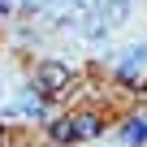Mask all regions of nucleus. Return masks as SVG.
<instances>
[{
	"label": "nucleus",
	"mask_w": 147,
	"mask_h": 147,
	"mask_svg": "<svg viewBox=\"0 0 147 147\" xmlns=\"http://www.w3.org/2000/svg\"><path fill=\"white\" fill-rule=\"evenodd\" d=\"M100 13H108V26H121V22L130 18V0H104Z\"/></svg>",
	"instance_id": "7ed1b4c3"
},
{
	"label": "nucleus",
	"mask_w": 147,
	"mask_h": 147,
	"mask_svg": "<svg viewBox=\"0 0 147 147\" xmlns=\"http://www.w3.org/2000/svg\"><path fill=\"white\" fill-rule=\"evenodd\" d=\"M138 65H147V48H143V43H134V48H130V56L121 61V78H125V82L134 78V69H138Z\"/></svg>",
	"instance_id": "20e7f679"
},
{
	"label": "nucleus",
	"mask_w": 147,
	"mask_h": 147,
	"mask_svg": "<svg viewBox=\"0 0 147 147\" xmlns=\"http://www.w3.org/2000/svg\"><path fill=\"white\" fill-rule=\"evenodd\" d=\"M121 134H125V143H138V147H143V143H147V121H143V117H138V121H125Z\"/></svg>",
	"instance_id": "39448f33"
},
{
	"label": "nucleus",
	"mask_w": 147,
	"mask_h": 147,
	"mask_svg": "<svg viewBox=\"0 0 147 147\" xmlns=\"http://www.w3.org/2000/svg\"><path fill=\"white\" fill-rule=\"evenodd\" d=\"M95 130H100V121H95V117H78V121H56V125H52V134H56L61 143H74V138H91Z\"/></svg>",
	"instance_id": "f257e3e1"
},
{
	"label": "nucleus",
	"mask_w": 147,
	"mask_h": 147,
	"mask_svg": "<svg viewBox=\"0 0 147 147\" xmlns=\"http://www.w3.org/2000/svg\"><path fill=\"white\" fill-rule=\"evenodd\" d=\"M87 39L91 43H108V22H91L87 26Z\"/></svg>",
	"instance_id": "423d86ee"
},
{
	"label": "nucleus",
	"mask_w": 147,
	"mask_h": 147,
	"mask_svg": "<svg viewBox=\"0 0 147 147\" xmlns=\"http://www.w3.org/2000/svg\"><path fill=\"white\" fill-rule=\"evenodd\" d=\"M69 5H74V9H87V13H95V9H100V0H69Z\"/></svg>",
	"instance_id": "6e6552de"
},
{
	"label": "nucleus",
	"mask_w": 147,
	"mask_h": 147,
	"mask_svg": "<svg viewBox=\"0 0 147 147\" xmlns=\"http://www.w3.org/2000/svg\"><path fill=\"white\" fill-rule=\"evenodd\" d=\"M65 82H69V69H65L61 61H48V65H39V87H43L48 95L65 91Z\"/></svg>",
	"instance_id": "f03ea898"
},
{
	"label": "nucleus",
	"mask_w": 147,
	"mask_h": 147,
	"mask_svg": "<svg viewBox=\"0 0 147 147\" xmlns=\"http://www.w3.org/2000/svg\"><path fill=\"white\" fill-rule=\"evenodd\" d=\"M22 113H26V117H43V104H39V100H30V95H26V100H22Z\"/></svg>",
	"instance_id": "0eeeda50"
}]
</instances>
